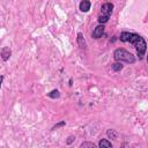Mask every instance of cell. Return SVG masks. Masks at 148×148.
<instances>
[{
  "label": "cell",
  "mask_w": 148,
  "mask_h": 148,
  "mask_svg": "<svg viewBox=\"0 0 148 148\" xmlns=\"http://www.w3.org/2000/svg\"><path fill=\"white\" fill-rule=\"evenodd\" d=\"M113 57L117 61H125L128 64H133L135 61V58L132 53H130L128 51L124 50V49H117L113 52Z\"/></svg>",
  "instance_id": "cell-1"
},
{
  "label": "cell",
  "mask_w": 148,
  "mask_h": 148,
  "mask_svg": "<svg viewBox=\"0 0 148 148\" xmlns=\"http://www.w3.org/2000/svg\"><path fill=\"white\" fill-rule=\"evenodd\" d=\"M135 49H136V51H138V53L140 54V56H143V53H145V51H146V42H145V39L140 36V38L135 42Z\"/></svg>",
  "instance_id": "cell-2"
},
{
  "label": "cell",
  "mask_w": 148,
  "mask_h": 148,
  "mask_svg": "<svg viewBox=\"0 0 148 148\" xmlns=\"http://www.w3.org/2000/svg\"><path fill=\"white\" fill-rule=\"evenodd\" d=\"M112 9H113V5L112 3H110V2H106V3H104V5H102V7H101V12H102V15L103 16H110L111 15V13H112Z\"/></svg>",
  "instance_id": "cell-3"
},
{
  "label": "cell",
  "mask_w": 148,
  "mask_h": 148,
  "mask_svg": "<svg viewBox=\"0 0 148 148\" xmlns=\"http://www.w3.org/2000/svg\"><path fill=\"white\" fill-rule=\"evenodd\" d=\"M103 34H104V27L103 25H97L95 28V30L92 31V37L94 38H99V37H102Z\"/></svg>",
  "instance_id": "cell-4"
},
{
  "label": "cell",
  "mask_w": 148,
  "mask_h": 148,
  "mask_svg": "<svg viewBox=\"0 0 148 148\" xmlns=\"http://www.w3.org/2000/svg\"><path fill=\"white\" fill-rule=\"evenodd\" d=\"M90 6H91V2L90 1H88V0H83V1H81V3H80V9H81V12H88L89 9H90Z\"/></svg>",
  "instance_id": "cell-5"
},
{
  "label": "cell",
  "mask_w": 148,
  "mask_h": 148,
  "mask_svg": "<svg viewBox=\"0 0 148 148\" xmlns=\"http://www.w3.org/2000/svg\"><path fill=\"white\" fill-rule=\"evenodd\" d=\"M98 147L99 148H113L112 145H111V142L109 140H106V139H102L98 142Z\"/></svg>",
  "instance_id": "cell-6"
},
{
  "label": "cell",
  "mask_w": 148,
  "mask_h": 148,
  "mask_svg": "<svg viewBox=\"0 0 148 148\" xmlns=\"http://www.w3.org/2000/svg\"><path fill=\"white\" fill-rule=\"evenodd\" d=\"M1 58L3 59V60H8V58L10 57V50H9V47H3L2 50H1Z\"/></svg>",
  "instance_id": "cell-7"
},
{
  "label": "cell",
  "mask_w": 148,
  "mask_h": 148,
  "mask_svg": "<svg viewBox=\"0 0 148 148\" xmlns=\"http://www.w3.org/2000/svg\"><path fill=\"white\" fill-rule=\"evenodd\" d=\"M130 36H131V32L124 31V32H121V34H120V40H121V42H128Z\"/></svg>",
  "instance_id": "cell-8"
},
{
  "label": "cell",
  "mask_w": 148,
  "mask_h": 148,
  "mask_svg": "<svg viewBox=\"0 0 148 148\" xmlns=\"http://www.w3.org/2000/svg\"><path fill=\"white\" fill-rule=\"evenodd\" d=\"M77 43H79L80 47H84L86 46V42H84V38H83L82 34H77Z\"/></svg>",
  "instance_id": "cell-9"
},
{
  "label": "cell",
  "mask_w": 148,
  "mask_h": 148,
  "mask_svg": "<svg viewBox=\"0 0 148 148\" xmlns=\"http://www.w3.org/2000/svg\"><path fill=\"white\" fill-rule=\"evenodd\" d=\"M81 148H96V145L92 143V142L86 141V142H82L81 143Z\"/></svg>",
  "instance_id": "cell-10"
},
{
  "label": "cell",
  "mask_w": 148,
  "mask_h": 148,
  "mask_svg": "<svg viewBox=\"0 0 148 148\" xmlns=\"http://www.w3.org/2000/svg\"><path fill=\"white\" fill-rule=\"evenodd\" d=\"M139 38H140V36H139L138 34H131L128 42H130V43H132V44H135V42H136Z\"/></svg>",
  "instance_id": "cell-11"
},
{
  "label": "cell",
  "mask_w": 148,
  "mask_h": 148,
  "mask_svg": "<svg viewBox=\"0 0 148 148\" xmlns=\"http://www.w3.org/2000/svg\"><path fill=\"white\" fill-rule=\"evenodd\" d=\"M112 69L116 71V72H119L120 69H123V65H121V62H114V64L112 65Z\"/></svg>",
  "instance_id": "cell-12"
},
{
  "label": "cell",
  "mask_w": 148,
  "mask_h": 148,
  "mask_svg": "<svg viewBox=\"0 0 148 148\" xmlns=\"http://www.w3.org/2000/svg\"><path fill=\"white\" fill-rule=\"evenodd\" d=\"M59 96H60V94L58 90H52L51 92H49V97H51V98H58Z\"/></svg>",
  "instance_id": "cell-13"
},
{
  "label": "cell",
  "mask_w": 148,
  "mask_h": 148,
  "mask_svg": "<svg viewBox=\"0 0 148 148\" xmlns=\"http://www.w3.org/2000/svg\"><path fill=\"white\" fill-rule=\"evenodd\" d=\"M108 21H109V17H108V16H103V15H101V16L98 17V22L102 23V25H103V23H105V22H108Z\"/></svg>",
  "instance_id": "cell-14"
},
{
  "label": "cell",
  "mask_w": 148,
  "mask_h": 148,
  "mask_svg": "<svg viewBox=\"0 0 148 148\" xmlns=\"http://www.w3.org/2000/svg\"><path fill=\"white\" fill-rule=\"evenodd\" d=\"M108 135H109L110 138H112V139H116V138H117V133H116L113 130H109V131H108Z\"/></svg>",
  "instance_id": "cell-15"
},
{
  "label": "cell",
  "mask_w": 148,
  "mask_h": 148,
  "mask_svg": "<svg viewBox=\"0 0 148 148\" xmlns=\"http://www.w3.org/2000/svg\"><path fill=\"white\" fill-rule=\"evenodd\" d=\"M65 124H66V123H65V121H61V123H59V124H57V125H54V126H53V128H52V130H57V128H58V127H61V126H64V125H65Z\"/></svg>",
  "instance_id": "cell-16"
},
{
  "label": "cell",
  "mask_w": 148,
  "mask_h": 148,
  "mask_svg": "<svg viewBox=\"0 0 148 148\" xmlns=\"http://www.w3.org/2000/svg\"><path fill=\"white\" fill-rule=\"evenodd\" d=\"M74 139H75L74 136H69V138H68V140H67V143H71V142H72Z\"/></svg>",
  "instance_id": "cell-17"
},
{
  "label": "cell",
  "mask_w": 148,
  "mask_h": 148,
  "mask_svg": "<svg viewBox=\"0 0 148 148\" xmlns=\"http://www.w3.org/2000/svg\"><path fill=\"white\" fill-rule=\"evenodd\" d=\"M2 80H3V76L0 75V87H1V82H2Z\"/></svg>",
  "instance_id": "cell-18"
}]
</instances>
